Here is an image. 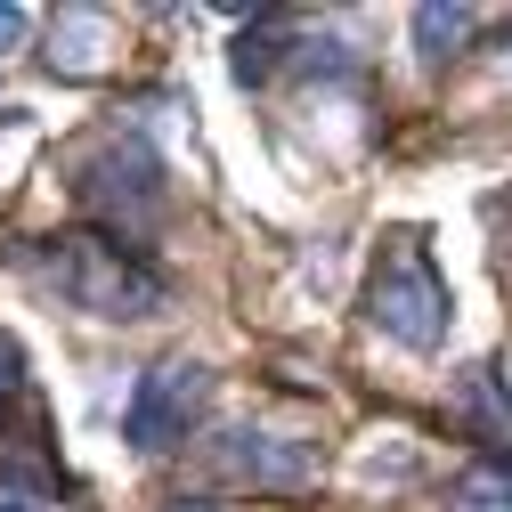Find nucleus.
<instances>
[{
	"label": "nucleus",
	"instance_id": "nucleus-1",
	"mask_svg": "<svg viewBox=\"0 0 512 512\" xmlns=\"http://www.w3.org/2000/svg\"><path fill=\"white\" fill-rule=\"evenodd\" d=\"M25 269H33L57 301H66V309H90V317H155V309L171 301L163 269L139 261V244H122V236H90V228L25 244Z\"/></svg>",
	"mask_w": 512,
	"mask_h": 512
},
{
	"label": "nucleus",
	"instance_id": "nucleus-2",
	"mask_svg": "<svg viewBox=\"0 0 512 512\" xmlns=\"http://www.w3.org/2000/svg\"><path fill=\"white\" fill-rule=\"evenodd\" d=\"M366 317L399 350H439L447 342L456 301H447V277L431 269V244L423 236H391V244H382V261L366 277Z\"/></svg>",
	"mask_w": 512,
	"mask_h": 512
},
{
	"label": "nucleus",
	"instance_id": "nucleus-3",
	"mask_svg": "<svg viewBox=\"0 0 512 512\" xmlns=\"http://www.w3.org/2000/svg\"><path fill=\"white\" fill-rule=\"evenodd\" d=\"M74 196L114 228V236H147L163 212V163L147 139H106L74 163Z\"/></svg>",
	"mask_w": 512,
	"mask_h": 512
},
{
	"label": "nucleus",
	"instance_id": "nucleus-4",
	"mask_svg": "<svg viewBox=\"0 0 512 512\" xmlns=\"http://www.w3.org/2000/svg\"><path fill=\"white\" fill-rule=\"evenodd\" d=\"M204 399H212V374H204V366H187V358H171V366L139 374L131 407H122V439H131L139 456H163V447H179L187 431H196Z\"/></svg>",
	"mask_w": 512,
	"mask_h": 512
},
{
	"label": "nucleus",
	"instance_id": "nucleus-5",
	"mask_svg": "<svg viewBox=\"0 0 512 512\" xmlns=\"http://www.w3.org/2000/svg\"><path fill=\"white\" fill-rule=\"evenodd\" d=\"M212 472L220 480H252V488H309L317 480V447L285 439V431H220L212 439Z\"/></svg>",
	"mask_w": 512,
	"mask_h": 512
},
{
	"label": "nucleus",
	"instance_id": "nucleus-6",
	"mask_svg": "<svg viewBox=\"0 0 512 512\" xmlns=\"http://www.w3.org/2000/svg\"><path fill=\"white\" fill-rule=\"evenodd\" d=\"M456 423L488 447V456H512V399H504L496 366H472V374L456 382Z\"/></svg>",
	"mask_w": 512,
	"mask_h": 512
},
{
	"label": "nucleus",
	"instance_id": "nucleus-7",
	"mask_svg": "<svg viewBox=\"0 0 512 512\" xmlns=\"http://www.w3.org/2000/svg\"><path fill=\"white\" fill-rule=\"evenodd\" d=\"M447 512H512V456H488L447 480Z\"/></svg>",
	"mask_w": 512,
	"mask_h": 512
},
{
	"label": "nucleus",
	"instance_id": "nucleus-8",
	"mask_svg": "<svg viewBox=\"0 0 512 512\" xmlns=\"http://www.w3.org/2000/svg\"><path fill=\"white\" fill-rule=\"evenodd\" d=\"M472 9H439V0H431V9H415V41H423V57H456L464 41H472Z\"/></svg>",
	"mask_w": 512,
	"mask_h": 512
},
{
	"label": "nucleus",
	"instance_id": "nucleus-9",
	"mask_svg": "<svg viewBox=\"0 0 512 512\" xmlns=\"http://www.w3.org/2000/svg\"><path fill=\"white\" fill-rule=\"evenodd\" d=\"M57 33L74 41L66 57H57V66H66V74H90V66H98V57H90V33H98V17H90V9H74V17H57Z\"/></svg>",
	"mask_w": 512,
	"mask_h": 512
},
{
	"label": "nucleus",
	"instance_id": "nucleus-10",
	"mask_svg": "<svg viewBox=\"0 0 512 512\" xmlns=\"http://www.w3.org/2000/svg\"><path fill=\"white\" fill-rule=\"evenodd\" d=\"M17 399H25V350H17V334H0V415Z\"/></svg>",
	"mask_w": 512,
	"mask_h": 512
},
{
	"label": "nucleus",
	"instance_id": "nucleus-11",
	"mask_svg": "<svg viewBox=\"0 0 512 512\" xmlns=\"http://www.w3.org/2000/svg\"><path fill=\"white\" fill-rule=\"evenodd\" d=\"M25 41V9H17V0H0V49H17Z\"/></svg>",
	"mask_w": 512,
	"mask_h": 512
},
{
	"label": "nucleus",
	"instance_id": "nucleus-12",
	"mask_svg": "<svg viewBox=\"0 0 512 512\" xmlns=\"http://www.w3.org/2000/svg\"><path fill=\"white\" fill-rule=\"evenodd\" d=\"M488 220L504 228V252H512V196H496V204H488Z\"/></svg>",
	"mask_w": 512,
	"mask_h": 512
},
{
	"label": "nucleus",
	"instance_id": "nucleus-13",
	"mask_svg": "<svg viewBox=\"0 0 512 512\" xmlns=\"http://www.w3.org/2000/svg\"><path fill=\"white\" fill-rule=\"evenodd\" d=\"M171 512H220V504H204V496H179V504H171Z\"/></svg>",
	"mask_w": 512,
	"mask_h": 512
},
{
	"label": "nucleus",
	"instance_id": "nucleus-14",
	"mask_svg": "<svg viewBox=\"0 0 512 512\" xmlns=\"http://www.w3.org/2000/svg\"><path fill=\"white\" fill-rule=\"evenodd\" d=\"M0 122H9V106H0Z\"/></svg>",
	"mask_w": 512,
	"mask_h": 512
},
{
	"label": "nucleus",
	"instance_id": "nucleus-15",
	"mask_svg": "<svg viewBox=\"0 0 512 512\" xmlns=\"http://www.w3.org/2000/svg\"><path fill=\"white\" fill-rule=\"evenodd\" d=\"M0 512H17V504H0Z\"/></svg>",
	"mask_w": 512,
	"mask_h": 512
}]
</instances>
